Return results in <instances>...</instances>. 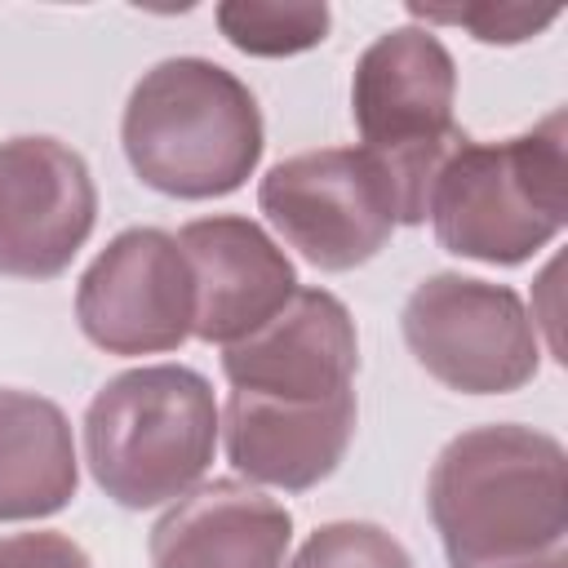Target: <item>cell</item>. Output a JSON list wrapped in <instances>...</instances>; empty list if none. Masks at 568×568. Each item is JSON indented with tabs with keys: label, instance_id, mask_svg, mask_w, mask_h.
<instances>
[{
	"label": "cell",
	"instance_id": "cell-1",
	"mask_svg": "<svg viewBox=\"0 0 568 568\" xmlns=\"http://www.w3.org/2000/svg\"><path fill=\"white\" fill-rule=\"evenodd\" d=\"M426 510L448 568H568V453L537 426L453 435L430 466Z\"/></svg>",
	"mask_w": 568,
	"mask_h": 568
},
{
	"label": "cell",
	"instance_id": "cell-2",
	"mask_svg": "<svg viewBox=\"0 0 568 568\" xmlns=\"http://www.w3.org/2000/svg\"><path fill=\"white\" fill-rule=\"evenodd\" d=\"M120 142L151 191L217 200L253 178L266 129L253 89L235 71L209 58H164L133 84Z\"/></svg>",
	"mask_w": 568,
	"mask_h": 568
},
{
	"label": "cell",
	"instance_id": "cell-3",
	"mask_svg": "<svg viewBox=\"0 0 568 568\" xmlns=\"http://www.w3.org/2000/svg\"><path fill=\"white\" fill-rule=\"evenodd\" d=\"M426 217L439 248L519 266L541 253L568 222V115L550 111L506 142H462L444 155Z\"/></svg>",
	"mask_w": 568,
	"mask_h": 568
},
{
	"label": "cell",
	"instance_id": "cell-4",
	"mask_svg": "<svg viewBox=\"0 0 568 568\" xmlns=\"http://www.w3.org/2000/svg\"><path fill=\"white\" fill-rule=\"evenodd\" d=\"M222 413L204 373L142 364L115 373L84 408V462L124 510H151L191 493L213 466Z\"/></svg>",
	"mask_w": 568,
	"mask_h": 568
},
{
	"label": "cell",
	"instance_id": "cell-5",
	"mask_svg": "<svg viewBox=\"0 0 568 568\" xmlns=\"http://www.w3.org/2000/svg\"><path fill=\"white\" fill-rule=\"evenodd\" d=\"M453 102L457 62L426 27H390L355 62L351 120L386 182L395 226L426 222L435 173L462 142Z\"/></svg>",
	"mask_w": 568,
	"mask_h": 568
},
{
	"label": "cell",
	"instance_id": "cell-6",
	"mask_svg": "<svg viewBox=\"0 0 568 568\" xmlns=\"http://www.w3.org/2000/svg\"><path fill=\"white\" fill-rule=\"evenodd\" d=\"M399 328L413 359L462 395H510L541 368L537 320L510 284L457 271L426 275L408 293Z\"/></svg>",
	"mask_w": 568,
	"mask_h": 568
},
{
	"label": "cell",
	"instance_id": "cell-7",
	"mask_svg": "<svg viewBox=\"0 0 568 568\" xmlns=\"http://www.w3.org/2000/svg\"><path fill=\"white\" fill-rule=\"evenodd\" d=\"M257 209L315 271H355L395 231L386 182L364 146H320L271 164L257 182Z\"/></svg>",
	"mask_w": 568,
	"mask_h": 568
},
{
	"label": "cell",
	"instance_id": "cell-8",
	"mask_svg": "<svg viewBox=\"0 0 568 568\" xmlns=\"http://www.w3.org/2000/svg\"><path fill=\"white\" fill-rule=\"evenodd\" d=\"M80 333L106 355H164L191 337L195 280L178 235L120 231L75 284Z\"/></svg>",
	"mask_w": 568,
	"mask_h": 568
},
{
	"label": "cell",
	"instance_id": "cell-9",
	"mask_svg": "<svg viewBox=\"0 0 568 568\" xmlns=\"http://www.w3.org/2000/svg\"><path fill=\"white\" fill-rule=\"evenodd\" d=\"M93 222L98 186L80 151L58 138L0 142V275H62Z\"/></svg>",
	"mask_w": 568,
	"mask_h": 568
},
{
	"label": "cell",
	"instance_id": "cell-10",
	"mask_svg": "<svg viewBox=\"0 0 568 568\" xmlns=\"http://www.w3.org/2000/svg\"><path fill=\"white\" fill-rule=\"evenodd\" d=\"M231 390L275 399H328L355 390L359 333L342 297L328 288H297L257 333L222 346Z\"/></svg>",
	"mask_w": 568,
	"mask_h": 568
},
{
	"label": "cell",
	"instance_id": "cell-11",
	"mask_svg": "<svg viewBox=\"0 0 568 568\" xmlns=\"http://www.w3.org/2000/svg\"><path fill=\"white\" fill-rule=\"evenodd\" d=\"M178 244L195 280L191 337L209 346L244 342L297 293V271L288 253L248 217H195L178 231Z\"/></svg>",
	"mask_w": 568,
	"mask_h": 568
},
{
	"label": "cell",
	"instance_id": "cell-12",
	"mask_svg": "<svg viewBox=\"0 0 568 568\" xmlns=\"http://www.w3.org/2000/svg\"><path fill=\"white\" fill-rule=\"evenodd\" d=\"M355 390L328 399H275L231 390L222 408V444L226 462L248 484L306 493L342 466L355 439Z\"/></svg>",
	"mask_w": 568,
	"mask_h": 568
},
{
	"label": "cell",
	"instance_id": "cell-13",
	"mask_svg": "<svg viewBox=\"0 0 568 568\" xmlns=\"http://www.w3.org/2000/svg\"><path fill=\"white\" fill-rule=\"evenodd\" d=\"M293 541V515L240 479H213L182 493L151 528V568H280Z\"/></svg>",
	"mask_w": 568,
	"mask_h": 568
},
{
	"label": "cell",
	"instance_id": "cell-14",
	"mask_svg": "<svg viewBox=\"0 0 568 568\" xmlns=\"http://www.w3.org/2000/svg\"><path fill=\"white\" fill-rule=\"evenodd\" d=\"M80 457L67 413L36 390H0V524L49 519L71 506Z\"/></svg>",
	"mask_w": 568,
	"mask_h": 568
},
{
	"label": "cell",
	"instance_id": "cell-15",
	"mask_svg": "<svg viewBox=\"0 0 568 568\" xmlns=\"http://www.w3.org/2000/svg\"><path fill=\"white\" fill-rule=\"evenodd\" d=\"M213 22L248 58H293L328 40L333 13L315 0H226Z\"/></svg>",
	"mask_w": 568,
	"mask_h": 568
},
{
	"label": "cell",
	"instance_id": "cell-16",
	"mask_svg": "<svg viewBox=\"0 0 568 568\" xmlns=\"http://www.w3.org/2000/svg\"><path fill=\"white\" fill-rule=\"evenodd\" d=\"M288 568H413V555L399 537L368 519H337L315 528Z\"/></svg>",
	"mask_w": 568,
	"mask_h": 568
},
{
	"label": "cell",
	"instance_id": "cell-17",
	"mask_svg": "<svg viewBox=\"0 0 568 568\" xmlns=\"http://www.w3.org/2000/svg\"><path fill=\"white\" fill-rule=\"evenodd\" d=\"M408 18L430 27H462L470 31V40L479 44H524L541 31H550L559 22V9H532V4H493V0H475V4H408Z\"/></svg>",
	"mask_w": 568,
	"mask_h": 568
},
{
	"label": "cell",
	"instance_id": "cell-18",
	"mask_svg": "<svg viewBox=\"0 0 568 568\" xmlns=\"http://www.w3.org/2000/svg\"><path fill=\"white\" fill-rule=\"evenodd\" d=\"M0 568H93V559L67 532H4Z\"/></svg>",
	"mask_w": 568,
	"mask_h": 568
}]
</instances>
